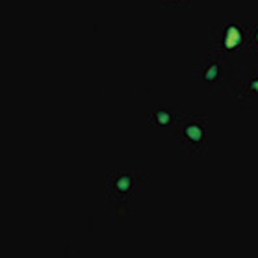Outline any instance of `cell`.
Masks as SVG:
<instances>
[{"label": "cell", "mask_w": 258, "mask_h": 258, "mask_svg": "<svg viewBox=\"0 0 258 258\" xmlns=\"http://www.w3.org/2000/svg\"><path fill=\"white\" fill-rule=\"evenodd\" d=\"M232 91L243 106L258 104V67L241 71L232 84Z\"/></svg>", "instance_id": "6da1fadb"}, {"label": "cell", "mask_w": 258, "mask_h": 258, "mask_svg": "<svg viewBox=\"0 0 258 258\" xmlns=\"http://www.w3.org/2000/svg\"><path fill=\"white\" fill-rule=\"evenodd\" d=\"M205 130L206 124L203 119L199 117H188L180 124V134L184 136V143L189 145H201L205 140Z\"/></svg>", "instance_id": "7a4b0ae2"}, {"label": "cell", "mask_w": 258, "mask_h": 258, "mask_svg": "<svg viewBox=\"0 0 258 258\" xmlns=\"http://www.w3.org/2000/svg\"><path fill=\"white\" fill-rule=\"evenodd\" d=\"M245 43H249V34H243V30L238 24H230L223 30V48H227V50L243 48Z\"/></svg>", "instance_id": "3957f363"}, {"label": "cell", "mask_w": 258, "mask_h": 258, "mask_svg": "<svg viewBox=\"0 0 258 258\" xmlns=\"http://www.w3.org/2000/svg\"><path fill=\"white\" fill-rule=\"evenodd\" d=\"M225 69H227V63H225L223 59L210 58L208 59V63H206V67L201 69V73H203V78H205L208 84H217L223 80Z\"/></svg>", "instance_id": "277c9868"}, {"label": "cell", "mask_w": 258, "mask_h": 258, "mask_svg": "<svg viewBox=\"0 0 258 258\" xmlns=\"http://www.w3.org/2000/svg\"><path fill=\"white\" fill-rule=\"evenodd\" d=\"M249 43H251V47L258 48V26L249 30Z\"/></svg>", "instance_id": "5b68a950"}, {"label": "cell", "mask_w": 258, "mask_h": 258, "mask_svg": "<svg viewBox=\"0 0 258 258\" xmlns=\"http://www.w3.org/2000/svg\"><path fill=\"white\" fill-rule=\"evenodd\" d=\"M167 2H173V4H186L188 0H167Z\"/></svg>", "instance_id": "8992f818"}]
</instances>
